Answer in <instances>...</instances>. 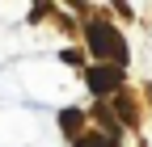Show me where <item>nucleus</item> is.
Returning <instances> with one entry per match:
<instances>
[{
	"mask_svg": "<svg viewBox=\"0 0 152 147\" xmlns=\"http://www.w3.org/2000/svg\"><path fill=\"white\" fill-rule=\"evenodd\" d=\"M85 42H89V50L97 55L102 63L127 67V42H123V34L114 30V25H106V21H93V25H85Z\"/></svg>",
	"mask_w": 152,
	"mask_h": 147,
	"instance_id": "f257e3e1",
	"label": "nucleus"
},
{
	"mask_svg": "<svg viewBox=\"0 0 152 147\" xmlns=\"http://www.w3.org/2000/svg\"><path fill=\"white\" fill-rule=\"evenodd\" d=\"M76 147H118V139H106L102 130H85L76 139Z\"/></svg>",
	"mask_w": 152,
	"mask_h": 147,
	"instance_id": "20e7f679",
	"label": "nucleus"
},
{
	"mask_svg": "<svg viewBox=\"0 0 152 147\" xmlns=\"http://www.w3.org/2000/svg\"><path fill=\"white\" fill-rule=\"evenodd\" d=\"M148 101H152V84H148Z\"/></svg>",
	"mask_w": 152,
	"mask_h": 147,
	"instance_id": "39448f33",
	"label": "nucleus"
},
{
	"mask_svg": "<svg viewBox=\"0 0 152 147\" xmlns=\"http://www.w3.org/2000/svg\"><path fill=\"white\" fill-rule=\"evenodd\" d=\"M85 84H89L93 97H114V93L123 88V67H114V63H97V67L85 71Z\"/></svg>",
	"mask_w": 152,
	"mask_h": 147,
	"instance_id": "f03ea898",
	"label": "nucleus"
},
{
	"mask_svg": "<svg viewBox=\"0 0 152 147\" xmlns=\"http://www.w3.org/2000/svg\"><path fill=\"white\" fill-rule=\"evenodd\" d=\"M59 126H64V135H68V139H80L85 114H80V109H64V114H59Z\"/></svg>",
	"mask_w": 152,
	"mask_h": 147,
	"instance_id": "7ed1b4c3",
	"label": "nucleus"
}]
</instances>
